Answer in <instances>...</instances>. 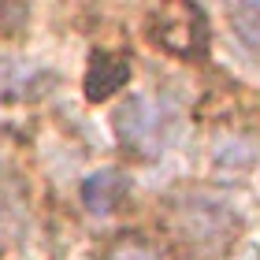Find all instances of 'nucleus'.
Here are the masks:
<instances>
[{
	"mask_svg": "<svg viewBox=\"0 0 260 260\" xmlns=\"http://www.w3.org/2000/svg\"><path fill=\"white\" fill-rule=\"evenodd\" d=\"M149 34L156 38L164 52L175 56H197L208 49V19L201 8L190 4H175V8H160L149 22Z\"/></svg>",
	"mask_w": 260,
	"mask_h": 260,
	"instance_id": "f257e3e1",
	"label": "nucleus"
},
{
	"mask_svg": "<svg viewBox=\"0 0 260 260\" xmlns=\"http://www.w3.org/2000/svg\"><path fill=\"white\" fill-rule=\"evenodd\" d=\"M130 82V63L126 56H115V52H97L89 60L86 71V97L89 101H104L112 93H119Z\"/></svg>",
	"mask_w": 260,
	"mask_h": 260,
	"instance_id": "f03ea898",
	"label": "nucleus"
},
{
	"mask_svg": "<svg viewBox=\"0 0 260 260\" xmlns=\"http://www.w3.org/2000/svg\"><path fill=\"white\" fill-rule=\"evenodd\" d=\"M123 193H126V179L119 171H97V175H89V179L82 182V201H86V208L97 212V216L112 212Z\"/></svg>",
	"mask_w": 260,
	"mask_h": 260,
	"instance_id": "7ed1b4c3",
	"label": "nucleus"
},
{
	"mask_svg": "<svg viewBox=\"0 0 260 260\" xmlns=\"http://www.w3.org/2000/svg\"><path fill=\"white\" fill-rule=\"evenodd\" d=\"M234 22H238L242 38L249 41L253 49H260V4L256 8H238V11H234Z\"/></svg>",
	"mask_w": 260,
	"mask_h": 260,
	"instance_id": "20e7f679",
	"label": "nucleus"
}]
</instances>
